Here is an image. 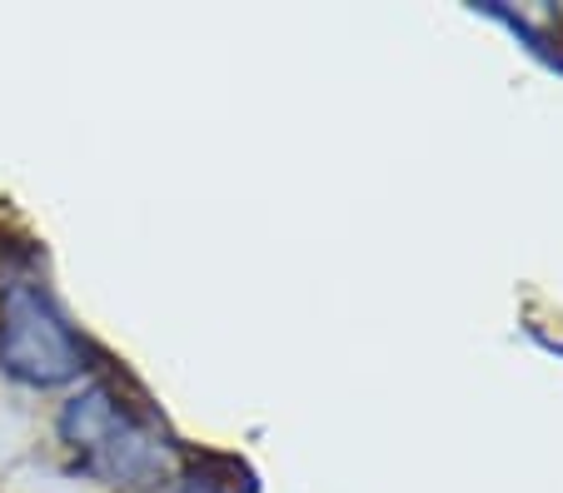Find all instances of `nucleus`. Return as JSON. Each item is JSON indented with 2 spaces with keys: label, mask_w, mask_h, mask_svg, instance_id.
<instances>
[{
  "label": "nucleus",
  "mask_w": 563,
  "mask_h": 493,
  "mask_svg": "<svg viewBox=\"0 0 563 493\" xmlns=\"http://www.w3.org/2000/svg\"><path fill=\"white\" fill-rule=\"evenodd\" d=\"M0 365L25 384H60L80 369V344L35 284L0 294Z\"/></svg>",
  "instance_id": "f257e3e1"
},
{
  "label": "nucleus",
  "mask_w": 563,
  "mask_h": 493,
  "mask_svg": "<svg viewBox=\"0 0 563 493\" xmlns=\"http://www.w3.org/2000/svg\"><path fill=\"white\" fill-rule=\"evenodd\" d=\"M120 429H125V414H120L115 394L100 389V384L86 389V394H75L60 414V434L75 444V449H96L100 453Z\"/></svg>",
  "instance_id": "f03ea898"
},
{
  "label": "nucleus",
  "mask_w": 563,
  "mask_h": 493,
  "mask_svg": "<svg viewBox=\"0 0 563 493\" xmlns=\"http://www.w3.org/2000/svg\"><path fill=\"white\" fill-rule=\"evenodd\" d=\"M100 459H106V469L115 473V479H145V473H159L165 469V444L155 439V434H145V429H135L125 418V429L115 434V439L100 449Z\"/></svg>",
  "instance_id": "7ed1b4c3"
},
{
  "label": "nucleus",
  "mask_w": 563,
  "mask_h": 493,
  "mask_svg": "<svg viewBox=\"0 0 563 493\" xmlns=\"http://www.w3.org/2000/svg\"><path fill=\"white\" fill-rule=\"evenodd\" d=\"M180 493H214V489H205V483H200V489H180Z\"/></svg>",
  "instance_id": "20e7f679"
}]
</instances>
